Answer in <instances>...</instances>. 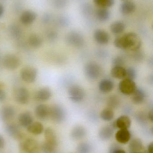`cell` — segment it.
Segmentation results:
<instances>
[{
	"mask_svg": "<svg viewBox=\"0 0 153 153\" xmlns=\"http://www.w3.org/2000/svg\"><path fill=\"white\" fill-rule=\"evenodd\" d=\"M94 4L100 8H107L111 7L115 3V0H93Z\"/></svg>",
	"mask_w": 153,
	"mask_h": 153,
	"instance_id": "836d02e7",
	"label": "cell"
},
{
	"mask_svg": "<svg viewBox=\"0 0 153 153\" xmlns=\"http://www.w3.org/2000/svg\"><path fill=\"white\" fill-rule=\"evenodd\" d=\"M20 64V60L15 55H7L4 56L3 60L4 66L8 70H15L19 66Z\"/></svg>",
	"mask_w": 153,
	"mask_h": 153,
	"instance_id": "ba28073f",
	"label": "cell"
},
{
	"mask_svg": "<svg viewBox=\"0 0 153 153\" xmlns=\"http://www.w3.org/2000/svg\"><path fill=\"white\" fill-rule=\"evenodd\" d=\"M49 117L56 123H62L66 117V112L62 106L56 104L49 108Z\"/></svg>",
	"mask_w": 153,
	"mask_h": 153,
	"instance_id": "3957f363",
	"label": "cell"
},
{
	"mask_svg": "<svg viewBox=\"0 0 153 153\" xmlns=\"http://www.w3.org/2000/svg\"><path fill=\"white\" fill-rule=\"evenodd\" d=\"M55 146L45 142L42 144V150L45 153H53L55 151Z\"/></svg>",
	"mask_w": 153,
	"mask_h": 153,
	"instance_id": "8d00e7d4",
	"label": "cell"
},
{
	"mask_svg": "<svg viewBox=\"0 0 153 153\" xmlns=\"http://www.w3.org/2000/svg\"><path fill=\"white\" fill-rule=\"evenodd\" d=\"M111 76L114 78L119 79H124L126 77V69L123 66H114L110 71Z\"/></svg>",
	"mask_w": 153,
	"mask_h": 153,
	"instance_id": "d4e9b609",
	"label": "cell"
},
{
	"mask_svg": "<svg viewBox=\"0 0 153 153\" xmlns=\"http://www.w3.org/2000/svg\"><path fill=\"white\" fill-rule=\"evenodd\" d=\"M148 118L152 122H153V111H151L149 112V114L148 115Z\"/></svg>",
	"mask_w": 153,
	"mask_h": 153,
	"instance_id": "c3c4849f",
	"label": "cell"
},
{
	"mask_svg": "<svg viewBox=\"0 0 153 153\" xmlns=\"http://www.w3.org/2000/svg\"><path fill=\"white\" fill-rule=\"evenodd\" d=\"M52 94L51 90L49 88L43 87L37 92L35 98L39 101H46L50 99Z\"/></svg>",
	"mask_w": 153,
	"mask_h": 153,
	"instance_id": "ac0fdd59",
	"label": "cell"
},
{
	"mask_svg": "<svg viewBox=\"0 0 153 153\" xmlns=\"http://www.w3.org/2000/svg\"><path fill=\"white\" fill-rule=\"evenodd\" d=\"M4 87V85H3V84L1 83L0 82V88H3Z\"/></svg>",
	"mask_w": 153,
	"mask_h": 153,
	"instance_id": "681fc988",
	"label": "cell"
},
{
	"mask_svg": "<svg viewBox=\"0 0 153 153\" xmlns=\"http://www.w3.org/2000/svg\"><path fill=\"white\" fill-rule=\"evenodd\" d=\"M136 5L134 2L131 1H125L120 6V12L125 15L131 14L135 11Z\"/></svg>",
	"mask_w": 153,
	"mask_h": 153,
	"instance_id": "ffe728a7",
	"label": "cell"
},
{
	"mask_svg": "<svg viewBox=\"0 0 153 153\" xmlns=\"http://www.w3.org/2000/svg\"><path fill=\"white\" fill-rule=\"evenodd\" d=\"M101 118L105 121H110L114 117V112L112 109L107 108L102 111L100 113Z\"/></svg>",
	"mask_w": 153,
	"mask_h": 153,
	"instance_id": "1f68e13d",
	"label": "cell"
},
{
	"mask_svg": "<svg viewBox=\"0 0 153 153\" xmlns=\"http://www.w3.org/2000/svg\"><path fill=\"white\" fill-rule=\"evenodd\" d=\"M121 1H128V0H121Z\"/></svg>",
	"mask_w": 153,
	"mask_h": 153,
	"instance_id": "f907efd6",
	"label": "cell"
},
{
	"mask_svg": "<svg viewBox=\"0 0 153 153\" xmlns=\"http://www.w3.org/2000/svg\"><path fill=\"white\" fill-rule=\"evenodd\" d=\"M125 29V23L121 21H116L114 22L110 26V29L111 32L116 35L123 33Z\"/></svg>",
	"mask_w": 153,
	"mask_h": 153,
	"instance_id": "f1b7e54d",
	"label": "cell"
},
{
	"mask_svg": "<svg viewBox=\"0 0 153 153\" xmlns=\"http://www.w3.org/2000/svg\"><path fill=\"white\" fill-rule=\"evenodd\" d=\"M120 101L117 96L116 95H112L110 96L107 100V105L108 108L113 109L117 108L119 105Z\"/></svg>",
	"mask_w": 153,
	"mask_h": 153,
	"instance_id": "e575fe53",
	"label": "cell"
},
{
	"mask_svg": "<svg viewBox=\"0 0 153 153\" xmlns=\"http://www.w3.org/2000/svg\"><path fill=\"white\" fill-rule=\"evenodd\" d=\"M29 98V92L28 89L25 87L19 88L15 92V100L19 104H27L28 102Z\"/></svg>",
	"mask_w": 153,
	"mask_h": 153,
	"instance_id": "9c48e42d",
	"label": "cell"
},
{
	"mask_svg": "<svg viewBox=\"0 0 153 153\" xmlns=\"http://www.w3.org/2000/svg\"><path fill=\"white\" fill-rule=\"evenodd\" d=\"M137 76V71L135 69L130 67L126 69V78L134 80Z\"/></svg>",
	"mask_w": 153,
	"mask_h": 153,
	"instance_id": "74e56055",
	"label": "cell"
},
{
	"mask_svg": "<svg viewBox=\"0 0 153 153\" xmlns=\"http://www.w3.org/2000/svg\"><path fill=\"white\" fill-rule=\"evenodd\" d=\"M18 121L22 126L27 128L33 123V118L29 112H23L19 115Z\"/></svg>",
	"mask_w": 153,
	"mask_h": 153,
	"instance_id": "7402d4cb",
	"label": "cell"
},
{
	"mask_svg": "<svg viewBox=\"0 0 153 153\" xmlns=\"http://www.w3.org/2000/svg\"><path fill=\"white\" fill-rule=\"evenodd\" d=\"M86 134L85 128L82 126H78L74 128L71 132V135L74 140H80L85 137Z\"/></svg>",
	"mask_w": 153,
	"mask_h": 153,
	"instance_id": "603a6c76",
	"label": "cell"
},
{
	"mask_svg": "<svg viewBox=\"0 0 153 153\" xmlns=\"http://www.w3.org/2000/svg\"><path fill=\"white\" fill-rule=\"evenodd\" d=\"M37 75V69L31 66H26L21 70V78L26 82L32 83L35 82Z\"/></svg>",
	"mask_w": 153,
	"mask_h": 153,
	"instance_id": "8992f818",
	"label": "cell"
},
{
	"mask_svg": "<svg viewBox=\"0 0 153 153\" xmlns=\"http://www.w3.org/2000/svg\"><path fill=\"white\" fill-rule=\"evenodd\" d=\"M110 153H126L118 145L114 144L111 146L110 150Z\"/></svg>",
	"mask_w": 153,
	"mask_h": 153,
	"instance_id": "f35d334b",
	"label": "cell"
},
{
	"mask_svg": "<svg viewBox=\"0 0 153 153\" xmlns=\"http://www.w3.org/2000/svg\"><path fill=\"white\" fill-rule=\"evenodd\" d=\"M68 93L70 100L74 102H81L85 96L84 90L77 85L70 86L68 89Z\"/></svg>",
	"mask_w": 153,
	"mask_h": 153,
	"instance_id": "277c9868",
	"label": "cell"
},
{
	"mask_svg": "<svg viewBox=\"0 0 153 153\" xmlns=\"http://www.w3.org/2000/svg\"><path fill=\"white\" fill-rule=\"evenodd\" d=\"M38 145L37 142L32 138L25 140L22 145L23 151L27 153H33L37 150Z\"/></svg>",
	"mask_w": 153,
	"mask_h": 153,
	"instance_id": "44dd1931",
	"label": "cell"
},
{
	"mask_svg": "<svg viewBox=\"0 0 153 153\" xmlns=\"http://www.w3.org/2000/svg\"><path fill=\"white\" fill-rule=\"evenodd\" d=\"M6 98V93L3 88H0V102L3 101Z\"/></svg>",
	"mask_w": 153,
	"mask_h": 153,
	"instance_id": "ee69618b",
	"label": "cell"
},
{
	"mask_svg": "<svg viewBox=\"0 0 153 153\" xmlns=\"http://www.w3.org/2000/svg\"><path fill=\"white\" fill-rule=\"evenodd\" d=\"M119 88L120 91L125 95L132 94L137 89L134 80L128 78L122 79L119 82Z\"/></svg>",
	"mask_w": 153,
	"mask_h": 153,
	"instance_id": "5b68a950",
	"label": "cell"
},
{
	"mask_svg": "<svg viewBox=\"0 0 153 153\" xmlns=\"http://www.w3.org/2000/svg\"></svg>",
	"mask_w": 153,
	"mask_h": 153,
	"instance_id": "f5cc1de1",
	"label": "cell"
},
{
	"mask_svg": "<svg viewBox=\"0 0 153 153\" xmlns=\"http://www.w3.org/2000/svg\"><path fill=\"white\" fill-rule=\"evenodd\" d=\"M15 115V110L13 107L10 106L4 107L0 112L1 119L4 121H9L13 118Z\"/></svg>",
	"mask_w": 153,
	"mask_h": 153,
	"instance_id": "5bb4252c",
	"label": "cell"
},
{
	"mask_svg": "<svg viewBox=\"0 0 153 153\" xmlns=\"http://www.w3.org/2000/svg\"><path fill=\"white\" fill-rule=\"evenodd\" d=\"M9 32L14 39H19L21 36L22 30L19 26L16 24H11L9 28Z\"/></svg>",
	"mask_w": 153,
	"mask_h": 153,
	"instance_id": "d6a6232c",
	"label": "cell"
},
{
	"mask_svg": "<svg viewBox=\"0 0 153 153\" xmlns=\"http://www.w3.org/2000/svg\"><path fill=\"white\" fill-rule=\"evenodd\" d=\"M35 113L38 118L44 120L49 117V108L45 104H40L36 107Z\"/></svg>",
	"mask_w": 153,
	"mask_h": 153,
	"instance_id": "e0dca14e",
	"label": "cell"
},
{
	"mask_svg": "<svg viewBox=\"0 0 153 153\" xmlns=\"http://www.w3.org/2000/svg\"><path fill=\"white\" fill-rule=\"evenodd\" d=\"M77 152L78 153H90L91 146L88 143H81L77 146Z\"/></svg>",
	"mask_w": 153,
	"mask_h": 153,
	"instance_id": "d590c367",
	"label": "cell"
},
{
	"mask_svg": "<svg viewBox=\"0 0 153 153\" xmlns=\"http://www.w3.org/2000/svg\"><path fill=\"white\" fill-rule=\"evenodd\" d=\"M124 59L120 56H117L114 58L113 60V64L114 66H122L124 64Z\"/></svg>",
	"mask_w": 153,
	"mask_h": 153,
	"instance_id": "60d3db41",
	"label": "cell"
},
{
	"mask_svg": "<svg viewBox=\"0 0 153 153\" xmlns=\"http://www.w3.org/2000/svg\"><path fill=\"white\" fill-rule=\"evenodd\" d=\"M143 153L140 152H136V153Z\"/></svg>",
	"mask_w": 153,
	"mask_h": 153,
	"instance_id": "816d5d0a",
	"label": "cell"
},
{
	"mask_svg": "<svg viewBox=\"0 0 153 153\" xmlns=\"http://www.w3.org/2000/svg\"><path fill=\"white\" fill-rule=\"evenodd\" d=\"M102 68L97 63L90 62L85 65L84 72L85 76L90 80H96L102 74Z\"/></svg>",
	"mask_w": 153,
	"mask_h": 153,
	"instance_id": "7a4b0ae2",
	"label": "cell"
},
{
	"mask_svg": "<svg viewBox=\"0 0 153 153\" xmlns=\"http://www.w3.org/2000/svg\"><path fill=\"white\" fill-rule=\"evenodd\" d=\"M46 142L56 147L57 146V138L54 130L50 128H46L45 131Z\"/></svg>",
	"mask_w": 153,
	"mask_h": 153,
	"instance_id": "cb8c5ba5",
	"label": "cell"
},
{
	"mask_svg": "<svg viewBox=\"0 0 153 153\" xmlns=\"http://www.w3.org/2000/svg\"><path fill=\"white\" fill-rule=\"evenodd\" d=\"M57 37V33L54 31H49L47 34V38L49 41H54Z\"/></svg>",
	"mask_w": 153,
	"mask_h": 153,
	"instance_id": "b9f144b4",
	"label": "cell"
},
{
	"mask_svg": "<svg viewBox=\"0 0 153 153\" xmlns=\"http://www.w3.org/2000/svg\"><path fill=\"white\" fill-rule=\"evenodd\" d=\"M131 134L128 129H120L116 133L115 137L118 143L122 144L127 143L131 139Z\"/></svg>",
	"mask_w": 153,
	"mask_h": 153,
	"instance_id": "4fadbf2b",
	"label": "cell"
},
{
	"mask_svg": "<svg viewBox=\"0 0 153 153\" xmlns=\"http://www.w3.org/2000/svg\"><path fill=\"white\" fill-rule=\"evenodd\" d=\"M99 87L101 91L104 93H107L114 89V83L110 79L105 78L99 82Z\"/></svg>",
	"mask_w": 153,
	"mask_h": 153,
	"instance_id": "d6986e66",
	"label": "cell"
},
{
	"mask_svg": "<svg viewBox=\"0 0 153 153\" xmlns=\"http://www.w3.org/2000/svg\"><path fill=\"white\" fill-rule=\"evenodd\" d=\"M153 144L152 143L149 144L148 147V153H153Z\"/></svg>",
	"mask_w": 153,
	"mask_h": 153,
	"instance_id": "bcb514c9",
	"label": "cell"
},
{
	"mask_svg": "<svg viewBox=\"0 0 153 153\" xmlns=\"http://www.w3.org/2000/svg\"><path fill=\"white\" fill-rule=\"evenodd\" d=\"M136 119L140 124H144L146 122V116L143 113H139L136 116Z\"/></svg>",
	"mask_w": 153,
	"mask_h": 153,
	"instance_id": "ab89813d",
	"label": "cell"
},
{
	"mask_svg": "<svg viewBox=\"0 0 153 153\" xmlns=\"http://www.w3.org/2000/svg\"><path fill=\"white\" fill-rule=\"evenodd\" d=\"M67 43L75 47H82L84 45V40L80 33L75 31L70 32L66 37Z\"/></svg>",
	"mask_w": 153,
	"mask_h": 153,
	"instance_id": "52a82bcc",
	"label": "cell"
},
{
	"mask_svg": "<svg viewBox=\"0 0 153 153\" xmlns=\"http://www.w3.org/2000/svg\"><path fill=\"white\" fill-rule=\"evenodd\" d=\"M5 130L9 135L15 139H20L22 137V134L16 124L13 123L8 124L5 127Z\"/></svg>",
	"mask_w": 153,
	"mask_h": 153,
	"instance_id": "9a60e30c",
	"label": "cell"
},
{
	"mask_svg": "<svg viewBox=\"0 0 153 153\" xmlns=\"http://www.w3.org/2000/svg\"><path fill=\"white\" fill-rule=\"evenodd\" d=\"M131 120L128 116L126 115L119 117L111 126L114 128L128 129L131 126Z\"/></svg>",
	"mask_w": 153,
	"mask_h": 153,
	"instance_id": "30bf717a",
	"label": "cell"
},
{
	"mask_svg": "<svg viewBox=\"0 0 153 153\" xmlns=\"http://www.w3.org/2000/svg\"><path fill=\"white\" fill-rule=\"evenodd\" d=\"M4 12V8L3 5L0 4V18L2 16Z\"/></svg>",
	"mask_w": 153,
	"mask_h": 153,
	"instance_id": "7dc6e473",
	"label": "cell"
},
{
	"mask_svg": "<svg viewBox=\"0 0 153 153\" xmlns=\"http://www.w3.org/2000/svg\"><path fill=\"white\" fill-rule=\"evenodd\" d=\"M114 45L120 49L136 51L141 47L142 41L136 33L128 32L116 38Z\"/></svg>",
	"mask_w": 153,
	"mask_h": 153,
	"instance_id": "6da1fadb",
	"label": "cell"
},
{
	"mask_svg": "<svg viewBox=\"0 0 153 153\" xmlns=\"http://www.w3.org/2000/svg\"><path fill=\"white\" fill-rule=\"evenodd\" d=\"M50 16L49 13H45L43 15V18H42V22L43 23L46 24L49 22L50 20Z\"/></svg>",
	"mask_w": 153,
	"mask_h": 153,
	"instance_id": "7bdbcfd3",
	"label": "cell"
},
{
	"mask_svg": "<svg viewBox=\"0 0 153 153\" xmlns=\"http://www.w3.org/2000/svg\"><path fill=\"white\" fill-rule=\"evenodd\" d=\"M4 140L3 137L0 135V149H2L4 147Z\"/></svg>",
	"mask_w": 153,
	"mask_h": 153,
	"instance_id": "f6af8a7d",
	"label": "cell"
},
{
	"mask_svg": "<svg viewBox=\"0 0 153 153\" xmlns=\"http://www.w3.org/2000/svg\"><path fill=\"white\" fill-rule=\"evenodd\" d=\"M28 43L32 47L38 48L42 45V39L39 35L32 34L29 37Z\"/></svg>",
	"mask_w": 153,
	"mask_h": 153,
	"instance_id": "4dcf8cb0",
	"label": "cell"
},
{
	"mask_svg": "<svg viewBox=\"0 0 153 153\" xmlns=\"http://www.w3.org/2000/svg\"><path fill=\"white\" fill-rule=\"evenodd\" d=\"M97 19L102 22L107 21L110 17V13L107 8H100L95 12Z\"/></svg>",
	"mask_w": 153,
	"mask_h": 153,
	"instance_id": "83f0119b",
	"label": "cell"
},
{
	"mask_svg": "<svg viewBox=\"0 0 153 153\" xmlns=\"http://www.w3.org/2000/svg\"><path fill=\"white\" fill-rule=\"evenodd\" d=\"M145 99V94L141 89H137L132 94V100L135 104L143 103Z\"/></svg>",
	"mask_w": 153,
	"mask_h": 153,
	"instance_id": "4316f807",
	"label": "cell"
},
{
	"mask_svg": "<svg viewBox=\"0 0 153 153\" xmlns=\"http://www.w3.org/2000/svg\"><path fill=\"white\" fill-rule=\"evenodd\" d=\"M143 144L141 139L135 138L133 139L129 145V150L132 153L139 152L143 149Z\"/></svg>",
	"mask_w": 153,
	"mask_h": 153,
	"instance_id": "484cf974",
	"label": "cell"
},
{
	"mask_svg": "<svg viewBox=\"0 0 153 153\" xmlns=\"http://www.w3.org/2000/svg\"><path fill=\"white\" fill-rule=\"evenodd\" d=\"M114 129L111 125L102 127L99 131V137L104 141L109 140L113 136Z\"/></svg>",
	"mask_w": 153,
	"mask_h": 153,
	"instance_id": "2e32d148",
	"label": "cell"
},
{
	"mask_svg": "<svg viewBox=\"0 0 153 153\" xmlns=\"http://www.w3.org/2000/svg\"><path fill=\"white\" fill-rule=\"evenodd\" d=\"M27 128L28 132L34 135L40 134L44 130L43 125L39 122H33Z\"/></svg>",
	"mask_w": 153,
	"mask_h": 153,
	"instance_id": "f546056e",
	"label": "cell"
},
{
	"mask_svg": "<svg viewBox=\"0 0 153 153\" xmlns=\"http://www.w3.org/2000/svg\"><path fill=\"white\" fill-rule=\"evenodd\" d=\"M37 18V14L35 12L30 10L24 11L22 13L20 20L22 23L25 25L32 24Z\"/></svg>",
	"mask_w": 153,
	"mask_h": 153,
	"instance_id": "7c38bea8",
	"label": "cell"
},
{
	"mask_svg": "<svg viewBox=\"0 0 153 153\" xmlns=\"http://www.w3.org/2000/svg\"><path fill=\"white\" fill-rule=\"evenodd\" d=\"M94 40L99 45H105L108 43L110 40V36L108 33L102 29H97L94 31Z\"/></svg>",
	"mask_w": 153,
	"mask_h": 153,
	"instance_id": "8fae6325",
	"label": "cell"
}]
</instances>
